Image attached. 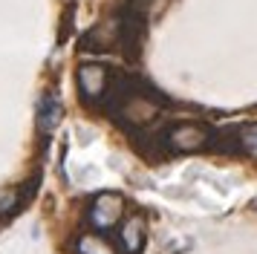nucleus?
Instances as JSON below:
<instances>
[{
	"label": "nucleus",
	"instance_id": "obj_7",
	"mask_svg": "<svg viewBox=\"0 0 257 254\" xmlns=\"http://www.w3.org/2000/svg\"><path fill=\"white\" fill-rule=\"evenodd\" d=\"M240 150L245 156L257 159V124H245L240 130Z\"/></svg>",
	"mask_w": 257,
	"mask_h": 254
},
{
	"label": "nucleus",
	"instance_id": "obj_3",
	"mask_svg": "<svg viewBox=\"0 0 257 254\" xmlns=\"http://www.w3.org/2000/svg\"><path fill=\"white\" fill-rule=\"evenodd\" d=\"M78 90L87 101H95L107 92V69L95 67V64H87V67L78 69Z\"/></svg>",
	"mask_w": 257,
	"mask_h": 254
},
{
	"label": "nucleus",
	"instance_id": "obj_5",
	"mask_svg": "<svg viewBox=\"0 0 257 254\" xmlns=\"http://www.w3.org/2000/svg\"><path fill=\"white\" fill-rule=\"evenodd\" d=\"M61 121V101L55 92H47L41 104H38V127H41V133H52Z\"/></svg>",
	"mask_w": 257,
	"mask_h": 254
},
{
	"label": "nucleus",
	"instance_id": "obj_6",
	"mask_svg": "<svg viewBox=\"0 0 257 254\" xmlns=\"http://www.w3.org/2000/svg\"><path fill=\"white\" fill-rule=\"evenodd\" d=\"M75 248H78V254H116V248H113L101 234H93V231L81 234L78 242H75Z\"/></svg>",
	"mask_w": 257,
	"mask_h": 254
},
{
	"label": "nucleus",
	"instance_id": "obj_2",
	"mask_svg": "<svg viewBox=\"0 0 257 254\" xmlns=\"http://www.w3.org/2000/svg\"><path fill=\"white\" fill-rule=\"evenodd\" d=\"M208 142V133H205V127L194 124V121H182V124H174L171 127V133H168V145L174 150H199L202 145Z\"/></svg>",
	"mask_w": 257,
	"mask_h": 254
},
{
	"label": "nucleus",
	"instance_id": "obj_1",
	"mask_svg": "<svg viewBox=\"0 0 257 254\" xmlns=\"http://www.w3.org/2000/svg\"><path fill=\"white\" fill-rule=\"evenodd\" d=\"M121 214H124V202H121V196H116V194L95 196L90 211H87L93 228H98V231H107V228H113V225H118Z\"/></svg>",
	"mask_w": 257,
	"mask_h": 254
},
{
	"label": "nucleus",
	"instance_id": "obj_8",
	"mask_svg": "<svg viewBox=\"0 0 257 254\" xmlns=\"http://www.w3.org/2000/svg\"><path fill=\"white\" fill-rule=\"evenodd\" d=\"M18 202H21V194H18V191H6V194L0 196V214H9V211H15V208H18Z\"/></svg>",
	"mask_w": 257,
	"mask_h": 254
},
{
	"label": "nucleus",
	"instance_id": "obj_4",
	"mask_svg": "<svg viewBox=\"0 0 257 254\" xmlns=\"http://www.w3.org/2000/svg\"><path fill=\"white\" fill-rule=\"evenodd\" d=\"M145 237H148L145 217H139V214H133L130 219H124L121 228H118V240L124 245V251H130V254H139V248L145 245Z\"/></svg>",
	"mask_w": 257,
	"mask_h": 254
}]
</instances>
